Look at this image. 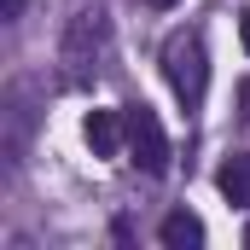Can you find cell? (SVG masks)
Here are the masks:
<instances>
[{
	"instance_id": "cell-1",
	"label": "cell",
	"mask_w": 250,
	"mask_h": 250,
	"mask_svg": "<svg viewBox=\"0 0 250 250\" xmlns=\"http://www.w3.org/2000/svg\"><path fill=\"white\" fill-rule=\"evenodd\" d=\"M59 64H64V82H70V87H87V82L105 76V64H111V18H105L99 6H82V12L64 23Z\"/></svg>"
},
{
	"instance_id": "cell-2",
	"label": "cell",
	"mask_w": 250,
	"mask_h": 250,
	"mask_svg": "<svg viewBox=\"0 0 250 250\" xmlns=\"http://www.w3.org/2000/svg\"><path fill=\"white\" fill-rule=\"evenodd\" d=\"M163 76L175 87V99L198 111L204 93H209V47H204V29H175L163 41Z\"/></svg>"
},
{
	"instance_id": "cell-3",
	"label": "cell",
	"mask_w": 250,
	"mask_h": 250,
	"mask_svg": "<svg viewBox=\"0 0 250 250\" xmlns=\"http://www.w3.org/2000/svg\"><path fill=\"white\" fill-rule=\"evenodd\" d=\"M123 123H128V157L146 175H169V134L157 123V111L151 105H123Z\"/></svg>"
},
{
	"instance_id": "cell-4",
	"label": "cell",
	"mask_w": 250,
	"mask_h": 250,
	"mask_svg": "<svg viewBox=\"0 0 250 250\" xmlns=\"http://www.w3.org/2000/svg\"><path fill=\"white\" fill-rule=\"evenodd\" d=\"M0 123H6V169H18V157H23V140H29V105H23V87H12V93H6V111H0Z\"/></svg>"
},
{
	"instance_id": "cell-5",
	"label": "cell",
	"mask_w": 250,
	"mask_h": 250,
	"mask_svg": "<svg viewBox=\"0 0 250 250\" xmlns=\"http://www.w3.org/2000/svg\"><path fill=\"white\" fill-rule=\"evenodd\" d=\"M82 134H87V146H93L99 157H117L123 140H128V123H123V111H93Z\"/></svg>"
},
{
	"instance_id": "cell-6",
	"label": "cell",
	"mask_w": 250,
	"mask_h": 250,
	"mask_svg": "<svg viewBox=\"0 0 250 250\" xmlns=\"http://www.w3.org/2000/svg\"><path fill=\"white\" fill-rule=\"evenodd\" d=\"M157 239H163L169 250H198L204 245V221H198L192 209H169L163 227H157Z\"/></svg>"
},
{
	"instance_id": "cell-7",
	"label": "cell",
	"mask_w": 250,
	"mask_h": 250,
	"mask_svg": "<svg viewBox=\"0 0 250 250\" xmlns=\"http://www.w3.org/2000/svg\"><path fill=\"white\" fill-rule=\"evenodd\" d=\"M215 187L227 204H250V151H233L221 169H215Z\"/></svg>"
},
{
	"instance_id": "cell-8",
	"label": "cell",
	"mask_w": 250,
	"mask_h": 250,
	"mask_svg": "<svg viewBox=\"0 0 250 250\" xmlns=\"http://www.w3.org/2000/svg\"><path fill=\"white\" fill-rule=\"evenodd\" d=\"M239 29H245V47H250V12H245V18H239Z\"/></svg>"
},
{
	"instance_id": "cell-9",
	"label": "cell",
	"mask_w": 250,
	"mask_h": 250,
	"mask_svg": "<svg viewBox=\"0 0 250 250\" xmlns=\"http://www.w3.org/2000/svg\"><path fill=\"white\" fill-rule=\"evenodd\" d=\"M146 6H157V12H169V6H175V0H146Z\"/></svg>"
},
{
	"instance_id": "cell-10",
	"label": "cell",
	"mask_w": 250,
	"mask_h": 250,
	"mask_svg": "<svg viewBox=\"0 0 250 250\" xmlns=\"http://www.w3.org/2000/svg\"><path fill=\"white\" fill-rule=\"evenodd\" d=\"M245 245H250V227H245Z\"/></svg>"
}]
</instances>
